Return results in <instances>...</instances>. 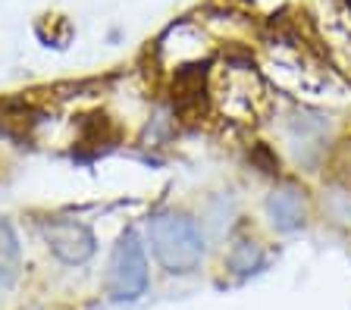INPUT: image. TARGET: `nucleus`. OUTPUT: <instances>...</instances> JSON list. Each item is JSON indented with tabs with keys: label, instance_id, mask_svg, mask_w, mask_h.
Instances as JSON below:
<instances>
[{
	"label": "nucleus",
	"instance_id": "nucleus-1",
	"mask_svg": "<svg viewBox=\"0 0 351 310\" xmlns=\"http://www.w3.org/2000/svg\"><path fill=\"white\" fill-rule=\"evenodd\" d=\"M151 248L169 273H191L204 257V235L185 214H160L147 220Z\"/></svg>",
	"mask_w": 351,
	"mask_h": 310
},
{
	"label": "nucleus",
	"instance_id": "nucleus-2",
	"mask_svg": "<svg viewBox=\"0 0 351 310\" xmlns=\"http://www.w3.org/2000/svg\"><path fill=\"white\" fill-rule=\"evenodd\" d=\"M147 288V257L138 232L125 229L107 266V292L113 301H135Z\"/></svg>",
	"mask_w": 351,
	"mask_h": 310
},
{
	"label": "nucleus",
	"instance_id": "nucleus-3",
	"mask_svg": "<svg viewBox=\"0 0 351 310\" xmlns=\"http://www.w3.org/2000/svg\"><path fill=\"white\" fill-rule=\"evenodd\" d=\"M44 242L51 244V251L57 254L63 263H85L95 254V235L85 222L75 220H47L41 226Z\"/></svg>",
	"mask_w": 351,
	"mask_h": 310
},
{
	"label": "nucleus",
	"instance_id": "nucleus-4",
	"mask_svg": "<svg viewBox=\"0 0 351 310\" xmlns=\"http://www.w3.org/2000/svg\"><path fill=\"white\" fill-rule=\"evenodd\" d=\"M267 214H270V222L279 232L301 229V222H304V201H301L298 188L285 185V188L270 192V198H267Z\"/></svg>",
	"mask_w": 351,
	"mask_h": 310
},
{
	"label": "nucleus",
	"instance_id": "nucleus-5",
	"mask_svg": "<svg viewBox=\"0 0 351 310\" xmlns=\"http://www.w3.org/2000/svg\"><path fill=\"white\" fill-rule=\"evenodd\" d=\"M22 273V251H19V238H16L13 226L7 216H0V285H16Z\"/></svg>",
	"mask_w": 351,
	"mask_h": 310
},
{
	"label": "nucleus",
	"instance_id": "nucleus-6",
	"mask_svg": "<svg viewBox=\"0 0 351 310\" xmlns=\"http://www.w3.org/2000/svg\"><path fill=\"white\" fill-rule=\"evenodd\" d=\"M35 110L25 101H3L0 103V129L7 135H25L35 126Z\"/></svg>",
	"mask_w": 351,
	"mask_h": 310
},
{
	"label": "nucleus",
	"instance_id": "nucleus-7",
	"mask_svg": "<svg viewBox=\"0 0 351 310\" xmlns=\"http://www.w3.org/2000/svg\"><path fill=\"white\" fill-rule=\"evenodd\" d=\"M329 176L336 179L345 192H351V138L342 141L332 151V157H329Z\"/></svg>",
	"mask_w": 351,
	"mask_h": 310
},
{
	"label": "nucleus",
	"instance_id": "nucleus-8",
	"mask_svg": "<svg viewBox=\"0 0 351 310\" xmlns=\"http://www.w3.org/2000/svg\"><path fill=\"white\" fill-rule=\"evenodd\" d=\"M257 260H261V254H257L254 242H241V244H235L232 257H229V266H232L235 273H251V266H254Z\"/></svg>",
	"mask_w": 351,
	"mask_h": 310
},
{
	"label": "nucleus",
	"instance_id": "nucleus-9",
	"mask_svg": "<svg viewBox=\"0 0 351 310\" xmlns=\"http://www.w3.org/2000/svg\"><path fill=\"white\" fill-rule=\"evenodd\" d=\"M345 3H348V7H351V0H345Z\"/></svg>",
	"mask_w": 351,
	"mask_h": 310
}]
</instances>
